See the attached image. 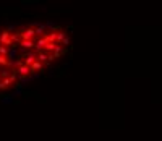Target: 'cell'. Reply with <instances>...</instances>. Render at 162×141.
I'll use <instances>...</instances> for the list:
<instances>
[{"label":"cell","instance_id":"obj_1","mask_svg":"<svg viewBox=\"0 0 162 141\" xmlns=\"http://www.w3.org/2000/svg\"><path fill=\"white\" fill-rule=\"evenodd\" d=\"M0 101H2V104L3 105H12L13 102H15V96H5V94H2L0 92Z\"/></svg>","mask_w":162,"mask_h":141},{"label":"cell","instance_id":"obj_2","mask_svg":"<svg viewBox=\"0 0 162 141\" xmlns=\"http://www.w3.org/2000/svg\"><path fill=\"white\" fill-rule=\"evenodd\" d=\"M33 63H34V52L25 55V65H26V67H28V65H33Z\"/></svg>","mask_w":162,"mask_h":141},{"label":"cell","instance_id":"obj_3","mask_svg":"<svg viewBox=\"0 0 162 141\" xmlns=\"http://www.w3.org/2000/svg\"><path fill=\"white\" fill-rule=\"evenodd\" d=\"M18 73H20V75H31V67H26V65H23V67L18 68Z\"/></svg>","mask_w":162,"mask_h":141},{"label":"cell","instance_id":"obj_4","mask_svg":"<svg viewBox=\"0 0 162 141\" xmlns=\"http://www.w3.org/2000/svg\"><path fill=\"white\" fill-rule=\"evenodd\" d=\"M36 70H41V71H42V63H41L39 60H37V62H34V63L31 65V73H34Z\"/></svg>","mask_w":162,"mask_h":141},{"label":"cell","instance_id":"obj_5","mask_svg":"<svg viewBox=\"0 0 162 141\" xmlns=\"http://www.w3.org/2000/svg\"><path fill=\"white\" fill-rule=\"evenodd\" d=\"M34 34H36V31L29 28V29H28V31H25V33L21 34V37H23V39H29V37H33Z\"/></svg>","mask_w":162,"mask_h":141},{"label":"cell","instance_id":"obj_6","mask_svg":"<svg viewBox=\"0 0 162 141\" xmlns=\"http://www.w3.org/2000/svg\"><path fill=\"white\" fill-rule=\"evenodd\" d=\"M18 55V50L15 49V47H12V49L8 50V57H10V62H15V57Z\"/></svg>","mask_w":162,"mask_h":141},{"label":"cell","instance_id":"obj_7","mask_svg":"<svg viewBox=\"0 0 162 141\" xmlns=\"http://www.w3.org/2000/svg\"><path fill=\"white\" fill-rule=\"evenodd\" d=\"M10 88V80H3L0 81V91H7Z\"/></svg>","mask_w":162,"mask_h":141},{"label":"cell","instance_id":"obj_8","mask_svg":"<svg viewBox=\"0 0 162 141\" xmlns=\"http://www.w3.org/2000/svg\"><path fill=\"white\" fill-rule=\"evenodd\" d=\"M20 46H21L23 49H31V47H33V41H21Z\"/></svg>","mask_w":162,"mask_h":141},{"label":"cell","instance_id":"obj_9","mask_svg":"<svg viewBox=\"0 0 162 141\" xmlns=\"http://www.w3.org/2000/svg\"><path fill=\"white\" fill-rule=\"evenodd\" d=\"M42 47H47L46 37H44V39H39V41H37V49H42Z\"/></svg>","mask_w":162,"mask_h":141},{"label":"cell","instance_id":"obj_10","mask_svg":"<svg viewBox=\"0 0 162 141\" xmlns=\"http://www.w3.org/2000/svg\"><path fill=\"white\" fill-rule=\"evenodd\" d=\"M0 65H2V67H7V65H10V60H8V58H5V57L0 55Z\"/></svg>","mask_w":162,"mask_h":141},{"label":"cell","instance_id":"obj_11","mask_svg":"<svg viewBox=\"0 0 162 141\" xmlns=\"http://www.w3.org/2000/svg\"><path fill=\"white\" fill-rule=\"evenodd\" d=\"M46 28H49V29H55L57 26H55V23L52 21V20H49V21L46 23Z\"/></svg>","mask_w":162,"mask_h":141},{"label":"cell","instance_id":"obj_12","mask_svg":"<svg viewBox=\"0 0 162 141\" xmlns=\"http://www.w3.org/2000/svg\"><path fill=\"white\" fill-rule=\"evenodd\" d=\"M60 41H65V33H63V31L57 34V42H60Z\"/></svg>","mask_w":162,"mask_h":141},{"label":"cell","instance_id":"obj_13","mask_svg":"<svg viewBox=\"0 0 162 141\" xmlns=\"http://www.w3.org/2000/svg\"><path fill=\"white\" fill-rule=\"evenodd\" d=\"M46 49H47V50H55V49H57V46H55L54 42H47V47H46Z\"/></svg>","mask_w":162,"mask_h":141},{"label":"cell","instance_id":"obj_14","mask_svg":"<svg viewBox=\"0 0 162 141\" xmlns=\"http://www.w3.org/2000/svg\"><path fill=\"white\" fill-rule=\"evenodd\" d=\"M44 31H46V25H41V26H39V28H37V29H36V34H42V33H44Z\"/></svg>","mask_w":162,"mask_h":141},{"label":"cell","instance_id":"obj_15","mask_svg":"<svg viewBox=\"0 0 162 141\" xmlns=\"http://www.w3.org/2000/svg\"><path fill=\"white\" fill-rule=\"evenodd\" d=\"M49 57H46V54H39V62H46Z\"/></svg>","mask_w":162,"mask_h":141},{"label":"cell","instance_id":"obj_16","mask_svg":"<svg viewBox=\"0 0 162 141\" xmlns=\"http://www.w3.org/2000/svg\"><path fill=\"white\" fill-rule=\"evenodd\" d=\"M5 54H8V50H7L5 47H0V55L3 57V55H5Z\"/></svg>","mask_w":162,"mask_h":141},{"label":"cell","instance_id":"obj_17","mask_svg":"<svg viewBox=\"0 0 162 141\" xmlns=\"http://www.w3.org/2000/svg\"><path fill=\"white\" fill-rule=\"evenodd\" d=\"M68 44H70V39H68V37H65V41H63V46H68Z\"/></svg>","mask_w":162,"mask_h":141}]
</instances>
